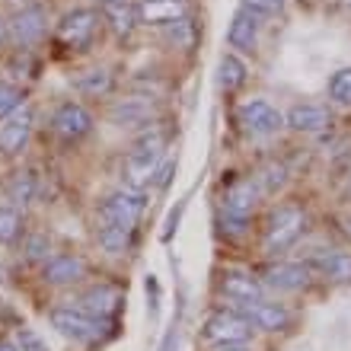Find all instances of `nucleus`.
I'll list each match as a JSON object with an SVG mask.
<instances>
[{
  "instance_id": "nucleus-21",
  "label": "nucleus",
  "mask_w": 351,
  "mask_h": 351,
  "mask_svg": "<svg viewBox=\"0 0 351 351\" xmlns=\"http://www.w3.org/2000/svg\"><path fill=\"white\" fill-rule=\"evenodd\" d=\"M102 16H106V23H109L112 32L119 38H128L141 23L138 3H131V0H112V3H106V7H102Z\"/></svg>"
},
{
  "instance_id": "nucleus-24",
  "label": "nucleus",
  "mask_w": 351,
  "mask_h": 351,
  "mask_svg": "<svg viewBox=\"0 0 351 351\" xmlns=\"http://www.w3.org/2000/svg\"><path fill=\"white\" fill-rule=\"evenodd\" d=\"M243 84H246V64L240 61V55H233V51L221 55V64H217V86H221L223 93H233V90H240Z\"/></svg>"
},
{
  "instance_id": "nucleus-36",
  "label": "nucleus",
  "mask_w": 351,
  "mask_h": 351,
  "mask_svg": "<svg viewBox=\"0 0 351 351\" xmlns=\"http://www.w3.org/2000/svg\"><path fill=\"white\" fill-rule=\"evenodd\" d=\"M221 351H246L243 345H227V348H221Z\"/></svg>"
},
{
  "instance_id": "nucleus-33",
  "label": "nucleus",
  "mask_w": 351,
  "mask_h": 351,
  "mask_svg": "<svg viewBox=\"0 0 351 351\" xmlns=\"http://www.w3.org/2000/svg\"><path fill=\"white\" fill-rule=\"evenodd\" d=\"M23 256H26L29 262L48 259V237L45 233H32V237L26 240V246H23Z\"/></svg>"
},
{
  "instance_id": "nucleus-25",
  "label": "nucleus",
  "mask_w": 351,
  "mask_h": 351,
  "mask_svg": "<svg viewBox=\"0 0 351 351\" xmlns=\"http://www.w3.org/2000/svg\"><path fill=\"white\" fill-rule=\"evenodd\" d=\"M131 227H115V223H99L96 227V240H99V246L109 256H121V252L128 250V243H131Z\"/></svg>"
},
{
  "instance_id": "nucleus-4",
  "label": "nucleus",
  "mask_w": 351,
  "mask_h": 351,
  "mask_svg": "<svg viewBox=\"0 0 351 351\" xmlns=\"http://www.w3.org/2000/svg\"><path fill=\"white\" fill-rule=\"evenodd\" d=\"M259 198H262V189H259V182H256V176H252V179L250 176L230 179L227 192H223V227L230 223L233 233L246 230L250 217L256 214V208H259Z\"/></svg>"
},
{
  "instance_id": "nucleus-10",
  "label": "nucleus",
  "mask_w": 351,
  "mask_h": 351,
  "mask_svg": "<svg viewBox=\"0 0 351 351\" xmlns=\"http://www.w3.org/2000/svg\"><path fill=\"white\" fill-rule=\"evenodd\" d=\"M48 32V16L42 7H23L10 19V42L16 48H32L38 45Z\"/></svg>"
},
{
  "instance_id": "nucleus-12",
  "label": "nucleus",
  "mask_w": 351,
  "mask_h": 351,
  "mask_svg": "<svg viewBox=\"0 0 351 351\" xmlns=\"http://www.w3.org/2000/svg\"><path fill=\"white\" fill-rule=\"evenodd\" d=\"M310 278H313V268L306 262H275L265 268L262 285L271 291H281V294H291V291H304L310 285Z\"/></svg>"
},
{
  "instance_id": "nucleus-5",
  "label": "nucleus",
  "mask_w": 351,
  "mask_h": 351,
  "mask_svg": "<svg viewBox=\"0 0 351 351\" xmlns=\"http://www.w3.org/2000/svg\"><path fill=\"white\" fill-rule=\"evenodd\" d=\"M144 208H147V192L125 185L99 204V223H115V227H131L134 230Z\"/></svg>"
},
{
  "instance_id": "nucleus-8",
  "label": "nucleus",
  "mask_w": 351,
  "mask_h": 351,
  "mask_svg": "<svg viewBox=\"0 0 351 351\" xmlns=\"http://www.w3.org/2000/svg\"><path fill=\"white\" fill-rule=\"evenodd\" d=\"M240 125L252 138H271L285 128V115L268 99H246L240 106Z\"/></svg>"
},
{
  "instance_id": "nucleus-19",
  "label": "nucleus",
  "mask_w": 351,
  "mask_h": 351,
  "mask_svg": "<svg viewBox=\"0 0 351 351\" xmlns=\"http://www.w3.org/2000/svg\"><path fill=\"white\" fill-rule=\"evenodd\" d=\"M86 275V262L74 252H58L45 259V281L48 285H77Z\"/></svg>"
},
{
  "instance_id": "nucleus-32",
  "label": "nucleus",
  "mask_w": 351,
  "mask_h": 351,
  "mask_svg": "<svg viewBox=\"0 0 351 351\" xmlns=\"http://www.w3.org/2000/svg\"><path fill=\"white\" fill-rule=\"evenodd\" d=\"M243 10L252 13L256 19H268V16H278L285 10V0H243Z\"/></svg>"
},
{
  "instance_id": "nucleus-15",
  "label": "nucleus",
  "mask_w": 351,
  "mask_h": 351,
  "mask_svg": "<svg viewBox=\"0 0 351 351\" xmlns=\"http://www.w3.org/2000/svg\"><path fill=\"white\" fill-rule=\"evenodd\" d=\"M154 119V102L147 96H131V99H115L109 109V121L119 128H147Z\"/></svg>"
},
{
  "instance_id": "nucleus-17",
  "label": "nucleus",
  "mask_w": 351,
  "mask_h": 351,
  "mask_svg": "<svg viewBox=\"0 0 351 351\" xmlns=\"http://www.w3.org/2000/svg\"><path fill=\"white\" fill-rule=\"evenodd\" d=\"M29 134H32V112L23 106V109H16L0 125V150L13 157V154H19L29 144Z\"/></svg>"
},
{
  "instance_id": "nucleus-2",
  "label": "nucleus",
  "mask_w": 351,
  "mask_h": 351,
  "mask_svg": "<svg viewBox=\"0 0 351 351\" xmlns=\"http://www.w3.org/2000/svg\"><path fill=\"white\" fill-rule=\"evenodd\" d=\"M306 230V211L300 204H278L275 211L268 214L265 237H262V250L268 256H281L294 246Z\"/></svg>"
},
{
  "instance_id": "nucleus-16",
  "label": "nucleus",
  "mask_w": 351,
  "mask_h": 351,
  "mask_svg": "<svg viewBox=\"0 0 351 351\" xmlns=\"http://www.w3.org/2000/svg\"><path fill=\"white\" fill-rule=\"evenodd\" d=\"M306 265L313 268L319 278L326 281H335V285H351V252H342V250H323L310 256Z\"/></svg>"
},
{
  "instance_id": "nucleus-35",
  "label": "nucleus",
  "mask_w": 351,
  "mask_h": 351,
  "mask_svg": "<svg viewBox=\"0 0 351 351\" xmlns=\"http://www.w3.org/2000/svg\"><path fill=\"white\" fill-rule=\"evenodd\" d=\"M3 42H10V23L0 16V45H3Z\"/></svg>"
},
{
  "instance_id": "nucleus-14",
  "label": "nucleus",
  "mask_w": 351,
  "mask_h": 351,
  "mask_svg": "<svg viewBox=\"0 0 351 351\" xmlns=\"http://www.w3.org/2000/svg\"><path fill=\"white\" fill-rule=\"evenodd\" d=\"M285 125L297 134H323L332 128V112L326 106H316V102H304V106H294L287 112Z\"/></svg>"
},
{
  "instance_id": "nucleus-7",
  "label": "nucleus",
  "mask_w": 351,
  "mask_h": 351,
  "mask_svg": "<svg viewBox=\"0 0 351 351\" xmlns=\"http://www.w3.org/2000/svg\"><path fill=\"white\" fill-rule=\"evenodd\" d=\"M96 29H99V13L90 7L84 10H71L61 16L58 23V42L67 48H77V51H84L90 48V42L96 38Z\"/></svg>"
},
{
  "instance_id": "nucleus-27",
  "label": "nucleus",
  "mask_w": 351,
  "mask_h": 351,
  "mask_svg": "<svg viewBox=\"0 0 351 351\" xmlns=\"http://www.w3.org/2000/svg\"><path fill=\"white\" fill-rule=\"evenodd\" d=\"M195 38H198V26H195L189 16L176 19V23H169L167 26V42L173 48H192Z\"/></svg>"
},
{
  "instance_id": "nucleus-6",
  "label": "nucleus",
  "mask_w": 351,
  "mask_h": 351,
  "mask_svg": "<svg viewBox=\"0 0 351 351\" xmlns=\"http://www.w3.org/2000/svg\"><path fill=\"white\" fill-rule=\"evenodd\" d=\"M204 339L211 345H246L252 339V323L240 310H214L208 319H204Z\"/></svg>"
},
{
  "instance_id": "nucleus-37",
  "label": "nucleus",
  "mask_w": 351,
  "mask_h": 351,
  "mask_svg": "<svg viewBox=\"0 0 351 351\" xmlns=\"http://www.w3.org/2000/svg\"><path fill=\"white\" fill-rule=\"evenodd\" d=\"M0 351H16V348H13L10 342H0Z\"/></svg>"
},
{
  "instance_id": "nucleus-39",
  "label": "nucleus",
  "mask_w": 351,
  "mask_h": 351,
  "mask_svg": "<svg viewBox=\"0 0 351 351\" xmlns=\"http://www.w3.org/2000/svg\"><path fill=\"white\" fill-rule=\"evenodd\" d=\"M99 3H102V7H106V3H112V0H99Z\"/></svg>"
},
{
  "instance_id": "nucleus-31",
  "label": "nucleus",
  "mask_w": 351,
  "mask_h": 351,
  "mask_svg": "<svg viewBox=\"0 0 351 351\" xmlns=\"http://www.w3.org/2000/svg\"><path fill=\"white\" fill-rule=\"evenodd\" d=\"M256 182H259L262 195H265V192H278V189L287 182V169L281 167V163H268V167L256 176Z\"/></svg>"
},
{
  "instance_id": "nucleus-3",
  "label": "nucleus",
  "mask_w": 351,
  "mask_h": 351,
  "mask_svg": "<svg viewBox=\"0 0 351 351\" xmlns=\"http://www.w3.org/2000/svg\"><path fill=\"white\" fill-rule=\"evenodd\" d=\"M48 319H51V326H55L64 339H74V342H99L112 329V319L86 313L84 306H77V304L55 306V310L48 313Z\"/></svg>"
},
{
  "instance_id": "nucleus-28",
  "label": "nucleus",
  "mask_w": 351,
  "mask_h": 351,
  "mask_svg": "<svg viewBox=\"0 0 351 351\" xmlns=\"http://www.w3.org/2000/svg\"><path fill=\"white\" fill-rule=\"evenodd\" d=\"M23 237V217L16 208H0V243L10 246Z\"/></svg>"
},
{
  "instance_id": "nucleus-9",
  "label": "nucleus",
  "mask_w": 351,
  "mask_h": 351,
  "mask_svg": "<svg viewBox=\"0 0 351 351\" xmlns=\"http://www.w3.org/2000/svg\"><path fill=\"white\" fill-rule=\"evenodd\" d=\"M233 310H240L246 319L252 323V329H262V332H285L291 326V310L285 304H275V300H252V304H233Z\"/></svg>"
},
{
  "instance_id": "nucleus-22",
  "label": "nucleus",
  "mask_w": 351,
  "mask_h": 351,
  "mask_svg": "<svg viewBox=\"0 0 351 351\" xmlns=\"http://www.w3.org/2000/svg\"><path fill=\"white\" fill-rule=\"evenodd\" d=\"M256 38H259V19L252 16V13H246V10H240V13H237V19L230 23L227 42H230L233 48L252 51V48H256Z\"/></svg>"
},
{
  "instance_id": "nucleus-38",
  "label": "nucleus",
  "mask_w": 351,
  "mask_h": 351,
  "mask_svg": "<svg viewBox=\"0 0 351 351\" xmlns=\"http://www.w3.org/2000/svg\"><path fill=\"white\" fill-rule=\"evenodd\" d=\"M345 198L351 202V179H348V185H345Z\"/></svg>"
},
{
  "instance_id": "nucleus-30",
  "label": "nucleus",
  "mask_w": 351,
  "mask_h": 351,
  "mask_svg": "<svg viewBox=\"0 0 351 351\" xmlns=\"http://www.w3.org/2000/svg\"><path fill=\"white\" fill-rule=\"evenodd\" d=\"M23 99H26V96H23L19 86L3 84V80H0V121L10 119L16 109H23Z\"/></svg>"
},
{
  "instance_id": "nucleus-29",
  "label": "nucleus",
  "mask_w": 351,
  "mask_h": 351,
  "mask_svg": "<svg viewBox=\"0 0 351 351\" xmlns=\"http://www.w3.org/2000/svg\"><path fill=\"white\" fill-rule=\"evenodd\" d=\"M329 99L339 102V106H351V67L335 71L332 80H329Z\"/></svg>"
},
{
  "instance_id": "nucleus-18",
  "label": "nucleus",
  "mask_w": 351,
  "mask_h": 351,
  "mask_svg": "<svg viewBox=\"0 0 351 351\" xmlns=\"http://www.w3.org/2000/svg\"><path fill=\"white\" fill-rule=\"evenodd\" d=\"M182 16H189L185 0H141L138 3V19L144 26H169Z\"/></svg>"
},
{
  "instance_id": "nucleus-34",
  "label": "nucleus",
  "mask_w": 351,
  "mask_h": 351,
  "mask_svg": "<svg viewBox=\"0 0 351 351\" xmlns=\"http://www.w3.org/2000/svg\"><path fill=\"white\" fill-rule=\"evenodd\" d=\"M19 348H23V351H48L45 342H42L32 329H23V332H19Z\"/></svg>"
},
{
  "instance_id": "nucleus-26",
  "label": "nucleus",
  "mask_w": 351,
  "mask_h": 351,
  "mask_svg": "<svg viewBox=\"0 0 351 351\" xmlns=\"http://www.w3.org/2000/svg\"><path fill=\"white\" fill-rule=\"evenodd\" d=\"M7 198L13 204H29L36 198V176L32 173H13L7 185Z\"/></svg>"
},
{
  "instance_id": "nucleus-11",
  "label": "nucleus",
  "mask_w": 351,
  "mask_h": 351,
  "mask_svg": "<svg viewBox=\"0 0 351 351\" xmlns=\"http://www.w3.org/2000/svg\"><path fill=\"white\" fill-rule=\"evenodd\" d=\"M51 128H55L58 138L80 141L93 131V115L80 106V102L67 99V102H61V106L55 109V115H51Z\"/></svg>"
},
{
  "instance_id": "nucleus-23",
  "label": "nucleus",
  "mask_w": 351,
  "mask_h": 351,
  "mask_svg": "<svg viewBox=\"0 0 351 351\" xmlns=\"http://www.w3.org/2000/svg\"><path fill=\"white\" fill-rule=\"evenodd\" d=\"M77 93H84V96H109L115 80L106 67H90V71H80V74L71 80Z\"/></svg>"
},
{
  "instance_id": "nucleus-20",
  "label": "nucleus",
  "mask_w": 351,
  "mask_h": 351,
  "mask_svg": "<svg viewBox=\"0 0 351 351\" xmlns=\"http://www.w3.org/2000/svg\"><path fill=\"white\" fill-rule=\"evenodd\" d=\"M77 306H84L86 313H93V316L112 319V316L119 313V306H121V291L119 287H112V285H96V287H90L80 300H77Z\"/></svg>"
},
{
  "instance_id": "nucleus-40",
  "label": "nucleus",
  "mask_w": 351,
  "mask_h": 351,
  "mask_svg": "<svg viewBox=\"0 0 351 351\" xmlns=\"http://www.w3.org/2000/svg\"><path fill=\"white\" fill-rule=\"evenodd\" d=\"M342 3H351V0H342Z\"/></svg>"
},
{
  "instance_id": "nucleus-1",
  "label": "nucleus",
  "mask_w": 351,
  "mask_h": 351,
  "mask_svg": "<svg viewBox=\"0 0 351 351\" xmlns=\"http://www.w3.org/2000/svg\"><path fill=\"white\" fill-rule=\"evenodd\" d=\"M163 150H167V134L157 125H147L144 134L134 141L128 160H125V185L128 189H144L147 182H154V173H157L160 160H163Z\"/></svg>"
},
{
  "instance_id": "nucleus-13",
  "label": "nucleus",
  "mask_w": 351,
  "mask_h": 351,
  "mask_svg": "<svg viewBox=\"0 0 351 351\" xmlns=\"http://www.w3.org/2000/svg\"><path fill=\"white\" fill-rule=\"evenodd\" d=\"M217 291L230 304H252V300L265 297V285L256 275H250V271H240V268H227L221 275V281H217Z\"/></svg>"
}]
</instances>
